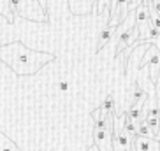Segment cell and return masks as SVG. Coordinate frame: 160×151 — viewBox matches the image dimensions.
Masks as SVG:
<instances>
[{
  "mask_svg": "<svg viewBox=\"0 0 160 151\" xmlns=\"http://www.w3.org/2000/svg\"><path fill=\"white\" fill-rule=\"evenodd\" d=\"M111 35H113V28H111V27H108V28H106L102 33H100V39H99V49H100L102 46H106V44H108V41L111 39Z\"/></svg>",
  "mask_w": 160,
  "mask_h": 151,
  "instance_id": "1",
  "label": "cell"
},
{
  "mask_svg": "<svg viewBox=\"0 0 160 151\" xmlns=\"http://www.w3.org/2000/svg\"><path fill=\"white\" fill-rule=\"evenodd\" d=\"M100 109L106 111V113H111V111H113V97H111V95H108V99H106V102L100 105Z\"/></svg>",
  "mask_w": 160,
  "mask_h": 151,
  "instance_id": "2",
  "label": "cell"
},
{
  "mask_svg": "<svg viewBox=\"0 0 160 151\" xmlns=\"http://www.w3.org/2000/svg\"><path fill=\"white\" fill-rule=\"evenodd\" d=\"M148 118H160V111L157 107L150 109V113H148Z\"/></svg>",
  "mask_w": 160,
  "mask_h": 151,
  "instance_id": "3",
  "label": "cell"
},
{
  "mask_svg": "<svg viewBox=\"0 0 160 151\" xmlns=\"http://www.w3.org/2000/svg\"><path fill=\"white\" fill-rule=\"evenodd\" d=\"M18 5H19V0H11V9H12V12H16Z\"/></svg>",
  "mask_w": 160,
  "mask_h": 151,
  "instance_id": "4",
  "label": "cell"
},
{
  "mask_svg": "<svg viewBox=\"0 0 160 151\" xmlns=\"http://www.w3.org/2000/svg\"><path fill=\"white\" fill-rule=\"evenodd\" d=\"M67 88H69V83H67V81H62V83H60V90L65 91Z\"/></svg>",
  "mask_w": 160,
  "mask_h": 151,
  "instance_id": "5",
  "label": "cell"
},
{
  "mask_svg": "<svg viewBox=\"0 0 160 151\" xmlns=\"http://www.w3.org/2000/svg\"><path fill=\"white\" fill-rule=\"evenodd\" d=\"M90 151H99V149H97V148H93V149H90Z\"/></svg>",
  "mask_w": 160,
  "mask_h": 151,
  "instance_id": "6",
  "label": "cell"
}]
</instances>
